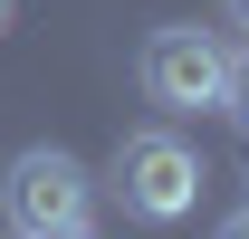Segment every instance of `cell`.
I'll list each match as a JSON object with an SVG mask.
<instances>
[{
	"label": "cell",
	"instance_id": "cell-1",
	"mask_svg": "<svg viewBox=\"0 0 249 239\" xmlns=\"http://www.w3.org/2000/svg\"><path fill=\"white\" fill-rule=\"evenodd\" d=\"M0 220L19 239H77L96 230V182L77 153L58 144H29V153H10V172H0Z\"/></svg>",
	"mask_w": 249,
	"mask_h": 239
},
{
	"label": "cell",
	"instance_id": "cell-2",
	"mask_svg": "<svg viewBox=\"0 0 249 239\" xmlns=\"http://www.w3.org/2000/svg\"><path fill=\"white\" fill-rule=\"evenodd\" d=\"M201 153L173 134V124H144V134H124L115 144V201H124V220H192L201 210Z\"/></svg>",
	"mask_w": 249,
	"mask_h": 239
},
{
	"label": "cell",
	"instance_id": "cell-3",
	"mask_svg": "<svg viewBox=\"0 0 249 239\" xmlns=\"http://www.w3.org/2000/svg\"><path fill=\"white\" fill-rule=\"evenodd\" d=\"M134 77H144V96H154L163 115H211L220 86H230V48H220L211 29H154L144 38V58H134Z\"/></svg>",
	"mask_w": 249,
	"mask_h": 239
},
{
	"label": "cell",
	"instance_id": "cell-4",
	"mask_svg": "<svg viewBox=\"0 0 249 239\" xmlns=\"http://www.w3.org/2000/svg\"><path fill=\"white\" fill-rule=\"evenodd\" d=\"M220 115L249 134V48H230V86H220Z\"/></svg>",
	"mask_w": 249,
	"mask_h": 239
},
{
	"label": "cell",
	"instance_id": "cell-5",
	"mask_svg": "<svg viewBox=\"0 0 249 239\" xmlns=\"http://www.w3.org/2000/svg\"><path fill=\"white\" fill-rule=\"evenodd\" d=\"M230 29H249V0H230Z\"/></svg>",
	"mask_w": 249,
	"mask_h": 239
},
{
	"label": "cell",
	"instance_id": "cell-6",
	"mask_svg": "<svg viewBox=\"0 0 249 239\" xmlns=\"http://www.w3.org/2000/svg\"><path fill=\"white\" fill-rule=\"evenodd\" d=\"M0 29H10V0H0Z\"/></svg>",
	"mask_w": 249,
	"mask_h": 239
}]
</instances>
